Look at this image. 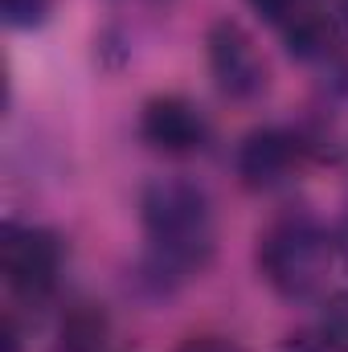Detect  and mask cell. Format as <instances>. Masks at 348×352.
I'll use <instances>...</instances> for the list:
<instances>
[{
    "mask_svg": "<svg viewBox=\"0 0 348 352\" xmlns=\"http://www.w3.org/2000/svg\"><path fill=\"white\" fill-rule=\"evenodd\" d=\"M140 217L156 263L173 274H197L213 263L217 221L209 197L176 176H160L140 197Z\"/></svg>",
    "mask_w": 348,
    "mask_h": 352,
    "instance_id": "cell-1",
    "label": "cell"
},
{
    "mask_svg": "<svg viewBox=\"0 0 348 352\" xmlns=\"http://www.w3.org/2000/svg\"><path fill=\"white\" fill-rule=\"evenodd\" d=\"M332 258H336L332 234L307 213H287L270 221L259 238V270L283 299L320 295L332 274Z\"/></svg>",
    "mask_w": 348,
    "mask_h": 352,
    "instance_id": "cell-2",
    "label": "cell"
},
{
    "mask_svg": "<svg viewBox=\"0 0 348 352\" xmlns=\"http://www.w3.org/2000/svg\"><path fill=\"white\" fill-rule=\"evenodd\" d=\"M0 270L4 283L17 299L41 303L54 295L58 274H62V246L54 234L37 226H4L0 238Z\"/></svg>",
    "mask_w": 348,
    "mask_h": 352,
    "instance_id": "cell-3",
    "label": "cell"
},
{
    "mask_svg": "<svg viewBox=\"0 0 348 352\" xmlns=\"http://www.w3.org/2000/svg\"><path fill=\"white\" fill-rule=\"evenodd\" d=\"M209 70L217 90L234 102H250L270 87V66L238 21H217L209 29Z\"/></svg>",
    "mask_w": 348,
    "mask_h": 352,
    "instance_id": "cell-4",
    "label": "cell"
},
{
    "mask_svg": "<svg viewBox=\"0 0 348 352\" xmlns=\"http://www.w3.org/2000/svg\"><path fill=\"white\" fill-rule=\"evenodd\" d=\"M303 160H307V144L295 131L262 127V131H250L238 148V176L254 192H274L299 176Z\"/></svg>",
    "mask_w": 348,
    "mask_h": 352,
    "instance_id": "cell-5",
    "label": "cell"
},
{
    "mask_svg": "<svg viewBox=\"0 0 348 352\" xmlns=\"http://www.w3.org/2000/svg\"><path fill=\"white\" fill-rule=\"evenodd\" d=\"M140 135H144L148 148H156V152H164V156H193V152L205 148L209 123H205V115H201L188 98H180V94H160V98H152V102L144 107V115H140Z\"/></svg>",
    "mask_w": 348,
    "mask_h": 352,
    "instance_id": "cell-6",
    "label": "cell"
},
{
    "mask_svg": "<svg viewBox=\"0 0 348 352\" xmlns=\"http://www.w3.org/2000/svg\"><path fill=\"white\" fill-rule=\"evenodd\" d=\"M107 340V320L90 307H78L66 324H62V344L58 352H102Z\"/></svg>",
    "mask_w": 348,
    "mask_h": 352,
    "instance_id": "cell-7",
    "label": "cell"
},
{
    "mask_svg": "<svg viewBox=\"0 0 348 352\" xmlns=\"http://www.w3.org/2000/svg\"><path fill=\"white\" fill-rule=\"evenodd\" d=\"M324 344L332 352H348V291H336L324 307Z\"/></svg>",
    "mask_w": 348,
    "mask_h": 352,
    "instance_id": "cell-8",
    "label": "cell"
},
{
    "mask_svg": "<svg viewBox=\"0 0 348 352\" xmlns=\"http://www.w3.org/2000/svg\"><path fill=\"white\" fill-rule=\"evenodd\" d=\"M50 8H54V0H0L4 21L17 29H37L50 16Z\"/></svg>",
    "mask_w": 348,
    "mask_h": 352,
    "instance_id": "cell-9",
    "label": "cell"
},
{
    "mask_svg": "<svg viewBox=\"0 0 348 352\" xmlns=\"http://www.w3.org/2000/svg\"><path fill=\"white\" fill-rule=\"evenodd\" d=\"M176 352H242V349L226 336H188Z\"/></svg>",
    "mask_w": 348,
    "mask_h": 352,
    "instance_id": "cell-10",
    "label": "cell"
},
{
    "mask_svg": "<svg viewBox=\"0 0 348 352\" xmlns=\"http://www.w3.org/2000/svg\"><path fill=\"white\" fill-rule=\"evenodd\" d=\"M340 246L348 250V217H345V226H340Z\"/></svg>",
    "mask_w": 348,
    "mask_h": 352,
    "instance_id": "cell-11",
    "label": "cell"
},
{
    "mask_svg": "<svg viewBox=\"0 0 348 352\" xmlns=\"http://www.w3.org/2000/svg\"><path fill=\"white\" fill-rule=\"evenodd\" d=\"M340 12H348V0H340Z\"/></svg>",
    "mask_w": 348,
    "mask_h": 352,
    "instance_id": "cell-12",
    "label": "cell"
}]
</instances>
